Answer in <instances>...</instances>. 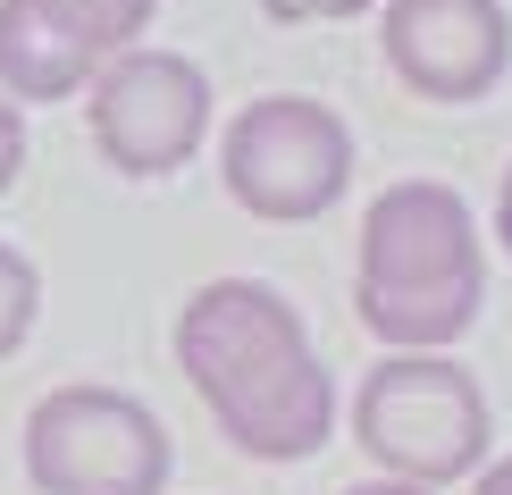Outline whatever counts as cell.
<instances>
[{"instance_id": "obj_1", "label": "cell", "mask_w": 512, "mask_h": 495, "mask_svg": "<svg viewBox=\"0 0 512 495\" xmlns=\"http://www.w3.org/2000/svg\"><path fill=\"white\" fill-rule=\"evenodd\" d=\"M177 370L252 462H311L336 428V386L319 370L303 311L269 277H210L177 311Z\"/></svg>"}, {"instance_id": "obj_2", "label": "cell", "mask_w": 512, "mask_h": 495, "mask_svg": "<svg viewBox=\"0 0 512 495\" xmlns=\"http://www.w3.org/2000/svg\"><path fill=\"white\" fill-rule=\"evenodd\" d=\"M487 303V252L471 202L437 177H403L361 210L353 311L387 353H445Z\"/></svg>"}, {"instance_id": "obj_3", "label": "cell", "mask_w": 512, "mask_h": 495, "mask_svg": "<svg viewBox=\"0 0 512 495\" xmlns=\"http://www.w3.org/2000/svg\"><path fill=\"white\" fill-rule=\"evenodd\" d=\"M353 437L403 487H454L487 470V395L445 353H387L353 395Z\"/></svg>"}, {"instance_id": "obj_4", "label": "cell", "mask_w": 512, "mask_h": 495, "mask_svg": "<svg viewBox=\"0 0 512 495\" xmlns=\"http://www.w3.org/2000/svg\"><path fill=\"white\" fill-rule=\"evenodd\" d=\"M26 487L34 495H160L177 470L160 412L126 386H51L26 412Z\"/></svg>"}, {"instance_id": "obj_5", "label": "cell", "mask_w": 512, "mask_h": 495, "mask_svg": "<svg viewBox=\"0 0 512 495\" xmlns=\"http://www.w3.org/2000/svg\"><path fill=\"white\" fill-rule=\"evenodd\" d=\"M219 177H227V202L269 227L328 219L353 185V126L311 93H261L227 118Z\"/></svg>"}, {"instance_id": "obj_6", "label": "cell", "mask_w": 512, "mask_h": 495, "mask_svg": "<svg viewBox=\"0 0 512 495\" xmlns=\"http://www.w3.org/2000/svg\"><path fill=\"white\" fill-rule=\"evenodd\" d=\"M84 126H93V152L118 168V177H168L202 152L210 135V76L185 51H135L101 59V76L84 84Z\"/></svg>"}, {"instance_id": "obj_7", "label": "cell", "mask_w": 512, "mask_h": 495, "mask_svg": "<svg viewBox=\"0 0 512 495\" xmlns=\"http://www.w3.org/2000/svg\"><path fill=\"white\" fill-rule=\"evenodd\" d=\"M387 68L420 101H487L512 68V17L504 0H387L378 26Z\"/></svg>"}, {"instance_id": "obj_8", "label": "cell", "mask_w": 512, "mask_h": 495, "mask_svg": "<svg viewBox=\"0 0 512 495\" xmlns=\"http://www.w3.org/2000/svg\"><path fill=\"white\" fill-rule=\"evenodd\" d=\"M101 76V59H84L76 42H59L26 0H0V93L26 110V101H76Z\"/></svg>"}, {"instance_id": "obj_9", "label": "cell", "mask_w": 512, "mask_h": 495, "mask_svg": "<svg viewBox=\"0 0 512 495\" xmlns=\"http://www.w3.org/2000/svg\"><path fill=\"white\" fill-rule=\"evenodd\" d=\"M26 9L51 26L59 42H76L84 59H118L152 34V9L160 0H26Z\"/></svg>"}, {"instance_id": "obj_10", "label": "cell", "mask_w": 512, "mask_h": 495, "mask_svg": "<svg viewBox=\"0 0 512 495\" xmlns=\"http://www.w3.org/2000/svg\"><path fill=\"white\" fill-rule=\"evenodd\" d=\"M34 319H42V269H34L17 244H0V361L26 353Z\"/></svg>"}, {"instance_id": "obj_11", "label": "cell", "mask_w": 512, "mask_h": 495, "mask_svg": "<svg viewBox=\"0 0 512 495\" xmlns=\"http://www.w3.org/2000/svg\"><path fill=\"white\" fill-rule=\"evenodd\" d=\"M370 0H261V17L277 26H328V17H361Z\"/></svg>"}, {"instance_id": "obj_12", "label": "cell", "mask_w": 512, "mask_h": 495, "mask_svg": "<svg viewBox=\"0 0 512 495\" xmlns=\"http://www.w3.org/2000/svg\"><path fill=\"white\" fill-rule=\"evenodd\" d=\"M17 168H26V110L0 93V193L17 185Z\"/></svg>"}, {"instance_id": "obj_13", "label": "cell", "mask_w": 512, "mask_h": 495, "mask_svg": "<svg viewBox=\"0 0 512 495\" xmlns=\"http://www.w3.org/2000/svg\"><path fill=\"white\" fill-rule=\"evenodd\" d=\"M471 495H512V454H504V462H487L479 479H471Z\"/></svg>"}, {"instance_id": "obj_14", "label": "cell", "mask_w": 512, "mask_h": 495, "mask_svg": "<svg viewBox=\"0 0 512 495\" xmlns=\"http://www.w3.org/2000/svg\"><path fill=\"white\" fill-rule=\"evenodd\" d=\"M345 495H437V487H403V479H361V487H345Z\"/></svg>"}, {"instance_id": "obj_15", "label": "cell", "mask_w": 512, "mask_h": 495, "mask_svg": "<svg viewBox=\"0 0 512 495\" xmlns=\"http://www.w3.org/2000/svg\"><path fill=\"white\" fill-rule=\"evenodd\" d=\"M496 235H504V252H512V168H504V193H496Z\"/></svg>"}]
</instances>
